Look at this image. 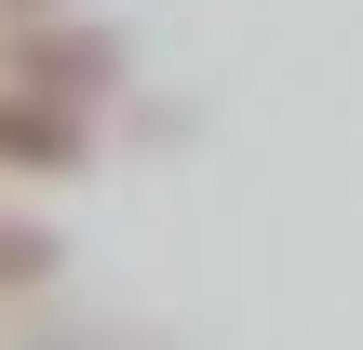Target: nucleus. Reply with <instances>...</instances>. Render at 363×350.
<instances>
[]
</instances>
